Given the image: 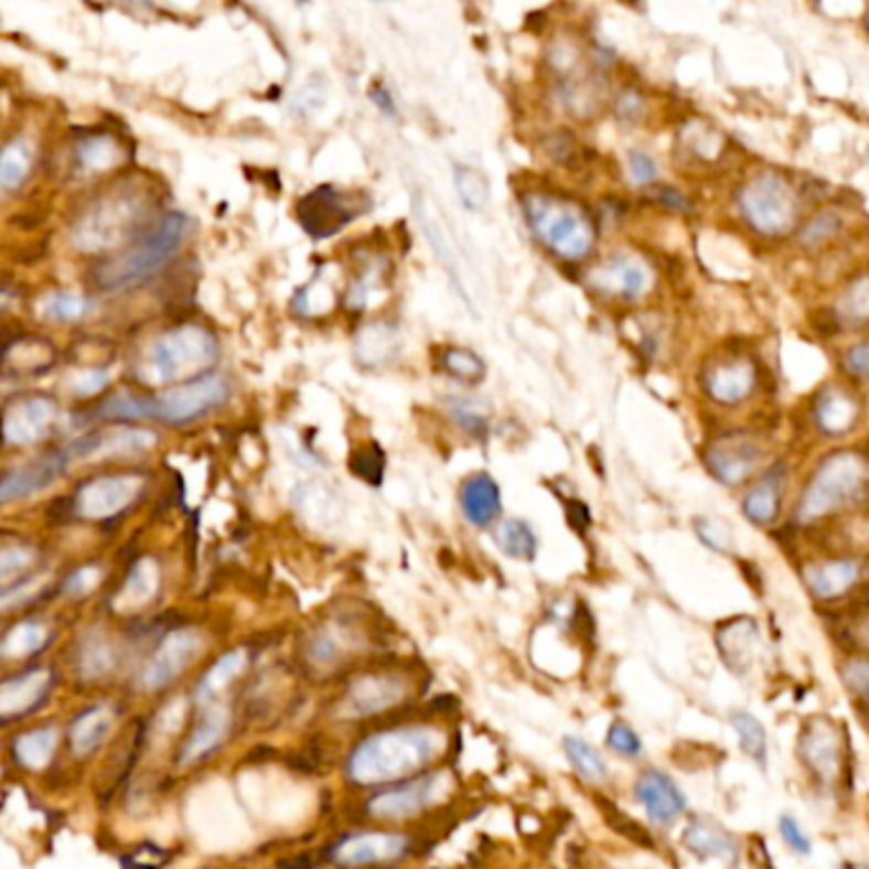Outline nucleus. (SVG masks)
<instances>
[{"mask_svg":"<svg viewBox=\"0 0 869 869\" xmlns=\"http://www.w3.org/2000/svg\"><path fill=\"white\" fill-rule=\"evenodd\" d=\"M444 750V737L431 727H393L371 734L352 750L347 775L357 785H385L421 770Z\"/></svg>","mask_w":869,"mask_h":869,"instance_id":"f257e3e1","label":"nucleus"},{"mask_svg":"<svg viewBox=\"0 0 869 869\" xmlns=\"http://www.w3.org/2000/svg\"><path fill=\"white\" fill-rule=\"evenodd\" d=\"M227 398V383L217 375H202V378L186 380L176 388L161 390L155 396H133L120 393L100 406L97 416L108 421H130V418H153L169 426L192 423L196 418L215 411Z\"/></svg>","mask_w":869,"mask_h":869,"instance_id":"f03ea898","label":"nucleus"},{"mask_svg":"<svg viewBox=\"0 0 869 869\" xmlns=\"http://www.w3.org/2000/svg\"><path fill=\"white\" fill-rule=\"evenodd\" d=\"M186 233H190V219H186L182 212H169L141 240H136L130 248L118 253V256L110 260H105V264L97 268V286L105 291H122L149 281L151 276L159 273V270L176 256Z\"/></svg>","mask_w":869,"mask_h":869,"instance_id":"7ed1b4c3","label":"nucleus"},{"mask_svg":"<svg viewBox=\"0 0 869 869\" xmlns=\"http://www.w3.org/2000/svg\"><path fill=\"white\" fill-rule=\"evenodd\" d=\"M869 490V459L855 449L834 452L811 474L803 490L795 518L798 523H814L841 507H849L867 497Z\"/></svg>","mask_w":869,"mask_h":869,"instance_id":"20e7f679","label":"nucleus"},{"mask_svg":"<svg viewBox=\"0 0 869 869\" xmlns=\"http://www.w3.org/2000/svg\"><path fill=\"white\" fill-rule=\"evenodd\" d=\"M217 360L215 334L204 326L184 324L163 332L146 350L141 378L151 385H169L186 375H196Z\"/></svg>","mask_w":869,"mask_h":869,"instance_id":"39448f33","label":"nucleus"},{"mask_svg":"<svg viewBox=\"0 0 869 869\" xmlns=\"http://www.w3.org/2000/svg\"><path fill=\"white\" fill-rule=\"evenodd\" d=\"M523 210H526V219L533 235H536L548 250H554L556 256L567 260H581L592 253L597 229L592 219L579 207L546 194H530L526 196Z\"/></svg>","mask_w":869,"mask_h":869,"instance_id":"423d86ee","label":"nucleus"},{"mask_svg":"<svg viewBox=\"0 0 869 869\" xmlns=\"http://www.w3.org/2000/svg\"><path fill=\"white\" fill-rule=\"evenodd\" d=\"M744 223L762 235H783L798 223L801 200L781 171H762L737 194Z\"/></svg>","mask_w":869,"mask_h":869,"instance_id":"0eeeda50","label":"nucleus"},{"mask_svg":"<svg viewBox=\"0 0 869 869\" xmlns=\"http://www.w3.org/2000/svg\"><path fill=\"white\" fill-rule=\"evenodd\" d=\"M367 210V200L355 192H342L332 184H322L319 190L309 192L299 202V223L311 237L337 235L352 219H357Z\"/></svg>","mask_w":869,"mask_h":869,"instance_id":"6e6552de","label":"nucleus"},{"mask_svg":"<svg viewBox=\"0 0 869 869\" xmlns=\"http://www.w3.org/2000/svg\"><path fill=\"white\" fill-rule=\"evenodd\" d=\"M143 492V474L122 472L105 474L85 482L77 490L75 513L87 521H108L128 511Z\"/></svg>","mask_w":869,"mask_h":869,"instance_id":"1a4fd4ad","label":"nucleus"},{"mask_svg":"<svg viewBox=\"0 0 869 869\" xmlns=\"http://www.w3.org/2000/svg\"><path fill=\"white\" fill-rule=\"evenodd\" d=\"M449 788V775L447 773H429L421 777H414V781H406L396 785V788H388L375 795V798L367 803V811L375 818H388V822H396V818L416 816L418 811L431 808L433 803H439L444 798V793Z\"/></svg>","mask_w":869,"mask_h":869,"instance_id":"9d476101","label":"nucleus"},{"mask_svg":"<svg viewBox=\"0 0 869 869\" xmlns=\"http://www.w3.org/2000/svg\"><path fill=\"white\" fill-rule=\"evenodd\" d=\"M408 839L404 834L393 832H363L350 834L334 844L330 857L347 869L390 865L406 855Z\"/></svg>","mask_w":869,"mask_h":869,"instance_id":"9b49d317","label":"nucleus"},{"mask_svg":"<svg viewBox=\"0 0 869 869\" xmlns=\"http://www.w3.org/2000/svg\"><path fill=\"white\" fill-rule=\"evenodd\" d=\"M56 400L49 396H21L11 400L3 411V439L8 447L36 444L56 421Z\"/></svg>","mask_w":869,"mask_h":869,"instance_id":"f8f14e48","label":"nucleus"},{"mask_svg":"<svg viewBox=\"0 0 869 869\" xmlns=\"http://www.w3.org/2000/svg\"><path fill=\"white\" fill-rule=\"evenodd\" d=\"M200 645H202L200 633H194L190 627L169 633L159 643V647H155L149 663L143 666L141 678H138L141 680V686L149 688V691L169 686L171 680L182 674V670L196 658Z\"/></svg>","mask_w":869,"mask_h":869,"instance_id":"ddd939ff","label":"nucleus"},{"mask_svg":"<svg viewBox=\"0 0 869 869\" xmlns=\"http://www.w3.org/2000/svg\"><path fill=\"white\" fill-rule=\"evenodd\" d=\"M701 385L709 398L721 406H737L752 396L758 385V367L752 360L742 355H729L715 360L704 367Z\"/></svg>","mask_w":869,"mask_h":869,"instance_id":"4468645a","label":"nucleus"},{"mask_svg":"<svg viewBox=\"0 0 869 869\" xmlns=\"http://www.w3.org/2000/svg\"><path fill=\"white\" fill-rule=\"evenodd\" d=\"M760 459V447L752 439L742 437V433H729V437L711 441L707 452H704V462H707L709 472L725 485H740L744 478L755 472Z\"/></svg>","mask_w":869,"mask_h":869,"instance_id":"2eb2a0df","label":"nucleus"},{"mask_svg":"<svg viewBox=\"0 0 869 869\" xmlns=\"http://www.w3.org/2000/svg\"><path fill=\"white\" fill-rule=\"evenodd\" d=\"M635 801L645 808V816L655 826L674 824L688 806L686 795L678 788L674 777L655 768L643 770L641 777H637Z\"/></svg>","mask_w":869,"mask_h":869,"instance_id":"dca6fc26","label":"nucleus"},{"mask_svg":"<svg viewBox=\"0 0 869 869\" xmlns=\"http://www.w3.org/2000/svg\"><path fill=\"white\" fill-rule=\"evenodd\" d=\"M592 283L600 291L610 293V297L637 299L643 297L647 286H651V270L635 256L618 253V256L607 258L604 264L594 270Z\"/></svg>","mask_w":869,"mask_h":869,"instance_id":"f3484780","label":"nucleus"},{"mask_svg":"<svg viewBox=\"0 0 869 869\" xmlns=\"http://www.w3.org/2000/svg\"><path fill=\"white\" fill-rule=\"evenodd\" d=\"M69 462H72V457H69L67 449L62 447L52 454L36 459V462L21 466V470L8 472L6 480H3V487H0V500H3V503H13V500L29 497V495H34V492L49 487L56 478H60V474L67 472Z\"/></svg>","mask_w":869,"mask_h":869,"instance_id":"a211bd4d","label":"nucleus"},{"mask_svg":"<svg viewBox=\"0 0 869 869\" xmlns=\"http://www.w3.org/2000/svg\"><path fill=\"white\" fill-rule=\"evenodd\" d=\"M52 686L54 676L49 668H31L15 678H8L6 684L0 686V711H3V719L11 721L15 717L31 715V711L46 699Z\"/></svg>","mask_w":869,"mask_h":869,"instance_id":"6ab92c4d","label":"nucleus"},{"mask_svg":"<svg viewBox=\"0 0 869 869\" xmlns=\"http://www.w3.org/2000/svg\"><path fill=\"white\" fill-rule=\"evenodd\" d=\"M229 729V711L225 707H217V704H210L207 709L202 711L200 721H196L190 740L182 744V752H179V765L190 768L196 762L210 758L212 752L219 748V742L225 740Z\"/></svg>","mask_w":869,"mask_h":869,"instance_id":"aec40b11","label":"nucleus"},{"mask_svg":"<svg viewBox=\"0 0 869 869\" xmlns=\"http://www.w3.org/2000/svg\"><path fill=\"white\" fill-rule=\"evenodd\" d=\"M801 760L818 781L832 783L839 773V740L826 725H811L801 740Z\"/></svg>","mask_w":869,"mask_h":869,"instance_id":"412c9836","label":"nucleus"},{"mask_svg":"<svg viewBox=\"0 0 869 869\" xmlns=\"http://www.w3.org/2000/svg\"><path fill=\"white\" fill-rule=\"evenodd\" d=\"M783 485H785V470L783 464L770 466L755 487H752L742 500V513L755 523V526H770L781 515L783 503Z\"/></svg>","mask_w":869,"mask_h":869,"instance_id":"4be33fe9","label":"nucleus"},{"mask_svg":"<svg viewBox=\"0 0 869 869\" xmlns=\"http://www.w3.org/2000/svg\"><path fill=\"white\" fill-rule=\"evenodd\" d=\"M462 511L464 518L478 528H487L497 521L503 511L497 482L490 474H472L462 485Z\"/></svg>","mask_w":869,"mask_h":869,"instance_id":"5701e85b","label":"nucleus"},{"mask_svg":"<svg viewBox=\"0 0 869 869\" xmlns=\"http://www.w3.org/2000/svg\"><path fill=\"white\" fill-rule=\"evenodd\" d=\"M404 699V686L396 678H385V676H371L357 680L355 686L350 688L347 694V711L350 715L365 717L375 715V711L390 709Z\"/></svg>","mask_w":869,"mask_h":869,"instance_id":"b1692460","label":"nucleus"},{"mask_svg":"<svg viewBox=\"0 0 869 869\" xmlns=\"http://www.w3.org/2000/svg\"><path fill=\"white\" fill-rule=\"evenodd\" d=\"M684 847L699 859H719V862L734 865L740 847L727 832H721L719 826L707 822H691L680 834Z\"/></svg>","mask_w":869,"mask_h":869,"instance_id":"393cba45","label":"nucleus"},{"mask_svg":"<svg viewBox=\"0 0 869 869\" xmlns=\"http://www.w3.org/2000/svg\"><path fill=\"white\" fill-rule=\"evenodd\" d=\"M859 571L862 569H859L855 559H834L814 564V567L806 569L803 577H806L808 589L818 600H836V597L849 592V589L857 584Z\"/></svg>","mask_w":869,"mask_h":869,"instance_id":"a878e982","label":"nucleus"},{"mask_svg":"<svg viewBox=\"0 0 869 869\" xmlns=\"http://www.w3.org/2000/svg\"><path fill=\"white\" fill-rule=\"evenodd\" d=\"M110 729H112V711L105 707V704H95V707L79 711L69 727L72 752L79 758L93 755V752L108 740Z\"/></svg>","mask_w":869,"mask_h":869,"instance_id":"bb28decb","label":"nucleus"},{"mask_svg":"<svg viewBox=\"0 0 869 869\" xmlns=\"http://www.w3.org/2000/svg\"><path fill=\"white\" fill-rule=\"evenodd\" d=\"M859 406L857 400L839 388H826L814 404V418L818 429L839 437V433L849 431L857 421Z\"/></svg>","mask_w":869,"mask_h":869,"instance_id":"cd10ccee","label":"nucleus"},{"mask_svg":"<svg viewBox=\"0 0 869 869\" xmlns=\"http://www.w3.org/2000/svg\"><path fill=\"white\" fill-rule=\"evenodd\" d=\"M56 727H39L19 734L13 740V755L21 768L26 770H44L54 758L56 750Z\"/></svg>","mask_w":869,"mask_h":869,"instance_id":"c85d7f7f","label":"nucleus"},{"mask_svg":"<svg viewBox=\"0 0 869 869\" xmlns=\"http://www.w3.org/2000/svg\"><path fill=\"white\" fill-rule=\"evenodd\" d=\"M245 666H248V655H245V651L225 653L223 658H217L207 670H204L200 686H196V699L200 701L215 699L223 688H227L237 676L243 674Z\"/></svg>","mask_w":869,"mask_h":869,"instance_id":"c756f323","label":"nucleus"},{"mask_svg":"<svg viewBox=\"0 0 869 869\" xmlns=\"http://www.w3.org/2000/svg\"><path fill=\"white\" fill-rule=\"evenodd\" d=\"M729 725H732L744 755L755 762L760 770H768V732L762 721L755 715H750V711H732Z\"/></svg>","mask_w":869,"mask_h":869,"instance_id":"7c9ffc66","label":"nucleus"},{"mask_svg":"<svg viewBox=\"0 0 869 869\" xmlns=\"http://www.w3.org/2000/svg\"><path fill=\"white\" fill-rule=\"evenodd\" d=\"M495 540H497V546L503 548V554L511 556V559H518V561L536 559L538 538L526 521H521V518L503 521L495 530Z\"/></svg>","mask_w":869,"mask_h":869,"instance_id":"2f4dec72","label":"nucleus"},{"mask_svg":"<svg viewBox=\"0 0 869 869\" xmlns=\"http://www.w3.org/2000/svg\"><path fill=\"white\" fill-rule=\"evenodd\" d=\"M159 589V567L153 559H141L130 569L126 584L120 587V604L141 607L151 600Z\"/></svg>","mask_w":869,"mask_h":869,"instance_id":"473e14b6","label":"nucleus"},{"mask_svg":"<svg viewBox=\"0 0 869 869\" xmlns=\"http://www.w3.org/2000/svg\"><path fill=\"white\" fill-rule=\"evenodd\" d=\"M564 752L571 762V768L589 783H600L607 777V762L602 760L600 750L592 744L579 740V737H564Z\"/></svg>","mask_w":869,"mask_h":869,"instance_id":"72a5a7b5","label":"nucleus"},{"mask_svg":"<svg viewBox=\"0 0 869 869\" xmlns=\"http://www.w3.org/2000/svg\"><path fill=\"white\" fill-rule=\"evenodd\" d=\"M46 641V627L39 620H26L21 625L11 627L3 637V655L6 658H23V655L36 653Z\"/></svg>","mask_w":869,"mask_h":869,"instance_id":"f704fd0d","label":"nucleus"},{"mask_svg":"<svg viewBox=\"0 0 869 869\" xmlns=\"http://www.w3.org/2000/svg\"><path fill=\"white\" fill-rule=\"evenodd\" d=\"M454 186L466 210L480 212L490 200V184L480 169L454 167Z\"/></svg>","mask_w":869,"mask_h":869,"instance_id":"c9c22d12","label":"nucleus"},{"mask_svg":"<svg viewBox=\"0 0 869 869\" xmlns=\"http://www.w3.org/2000/svg\"><path fill=\"white\" fill-rule=\"evenodd\" d=\"M393 332L388 330V324H371L367 330L360 332L357 337V357L363 360L365 365H380L390 357L393 350Z\"/></svg>","mask_w":869,"mask_h":869,"instance_id":"e433bc0d","label":"nucleus"},{"mask_svg":"<svg viewBox=\"0 0 869 869\" xmlns=\"http://www.w3.org/2000/svg\"><path fill=\"white\" fill-rule=\"evenodd\" d=\"M120 159V146L108 136H95L79 143L77 161L85 171H100Z\"/></svg>","mask_w":869,"mask_h":869,"instance_id":"4c0bfd02","label":"nucleus"},{"mask_svg":"<svg viewBox=\"0 0 869 869\" xmlns=\"http://www.w3.org/2000/svg\"><path fill=\"white\" fill-rule=\"evenodd\" d=\"M444 371L449 375H454L457 380H464V383H478L485 378L487 367H485V360L480 355H474L472 350H464V347H449L444 352Z\"/></svg>","mask_w":869,"mask_h":869,"instance_id":"58836bf2","label":"nucleus"},{"mask_svg":"<svg viewBox=\"0 0 869 869\" xmlns=\"http://www.w3.org/2000/svg\"><path fill=\"white\" fill-rule=\"evenodd\" d=\"M115 666V651L105 637H89L79 653V674L85 678H97Z\"/></svg>","mask_w":869,"mask_h":869,"instance_id":"ea45409f","label":"nucleus"},{"mask_svg":"<svg viewBox=\"0 0 869 869\" xmlns=\"http://www.w3.org/2000/svg\"><path fill=\"white\" fill-rule=\"evenodd\" d=\"M839 314L851 326L869 324V276L849 286L839 301Z\"/></svg>","mask_w":869,"mask_h":869,"instance_id":"a19ab883","label":"nucleus"},{"mask_svg":"<svg viewBox=\"0 0 869 869\" xmlns=\"http://www.w3.org/2000/svg\"><path fill=\"white\" fill-rule=\"evenodd\" d=\"M29 151L23 149L21 141L8 143L3 153H0V182H3L6 190H15L23 179L29 174Z\"/></svg>","mask_w":869,"mask_h":869,"instance_id":"79ce46f5","label":"nucleus"},{"mask_svg":"<svg viewBox=\"0 0 869 869\" xmlns=\"http://www.w3.org/2000/svg\"><path fill=\"white\" fill-rule=\"evenodd\" d=\"M87 301L69 291H54L44 299V314L54 322H77L79 317H85Z\"/></svg>","mask_w":869,"mask_h":869,"instance_id":"37998d69","label":"nucleus"},{"mask_svg":"<svg viewBox=\"0 0 869 869\" xmlns=\"http://www.w3.org/2000/svg\"><path fill=\"white\" fill-rule=\"evenodd\" d=\"M607 748L625 760H635L643 755V740L625 721H614L610 727V732H607Z\"/></svg>","mask_w":869,"mask_h":869,"instance_id":"c03bdc74","label":"nucleus"},{"mask_svg":"<svg viewBox=\"0 0 869 869\" xmlns=\"http://www.w3.org/2000/svg\"><path fill=\"white\" fill-rule=\"evenodd\" d=\"M350 466H352V472L360 474V478H363V480L373 482V485H380L383 470H385L383 449L375 447V444L360 449V452L352 454Z\"/></svg>","mask_w":869,"mask_h":869,"instance_id":"a18cd8bd","label":"nucleus"},{"mask_svg":"<svg viewBox=\"0 0 869 869\" xmlns=\"http://www.w3.org/2000/svg\"><path fill=\"white\" fill-rule=\"evenodd\" d=\"M841 227V219L834 212H818L816 217H811L801 229V240L806 245H822Z\"/></svg>","mask_w":869,"mask_h":869,"instance_id":"49530a36","label":"nucleus"},{"mask_svg":"<svg viewBox=\"0 0 869 869\" xmlns=\"http://www.w3.org/2000/svg\"><path fill=\"white\" fill-rule=\"evenodd\" d=\"M627 174L637 186H647L651 182H655V176H658V163H655V159L647 151L641 149L630 151Z\"/></svg>","mask_w":869,"mask_h":869,"instance_id":"de8ad7c7","label":"nucleus"},{"mask_svg":"<svg viewBox=\"0 0 869 869\" xmlns=\"http://www.w3.org/2000/svg\"><path fill=\"white\" fill-rule=\"evenodd\" d=\"M777 832H781V839L785 841V847L795 851V855L808 857L811 851H814L806 832L801 829V824L795 822L793 816H781V822H777Z\"/></svg>","mask_w":869,"mask_h":869,"instance_id":"09e8293b","label":"nucleus"},{"mask_svg":"<svg viewBox=\"0 0 869 869\" xmlns=\"http://www.w3.org/2000/svg\"><path fill=\"white\" fill-rule=\"evenodd\" d=\"M844 680L849 691L869 707V661H849L844 668Z\"/></svg>","mask_w":869,"mask_h":869,"instance_id":"8fccbe9b","label":"nucleus"},{"mask_svg":"<svg viewBox=\"0 0 869 869\" xmlns=\"http://www.w3.org/2000/svg\"><path fill=\"white\" fill-rule=\"evenodd\" d=\"M31 564H34V551H31V548H21V546L6 548L3 556H0V573H3L6 584L11 581L15 571L29 569Z\"/></svg>","mask_w":869,"mask_h":869,"instance_id":"3c124183","label":"nucleus"},{"mask_svg":"<svg viewBox=\"0 0 869 869\" xmlns=\"http://www.w3.org/2000/svg\"><path fill=\"white\" fill-rule=\"evenodd\" d=\"M167 865V855L161 849H155L153 844H141L133 855L126 857L122 869H163Z\"/></svg>","mask_w":869,"mask_h":869,"instance_id":"603ef678","label":"nucleus"},{"mask_svg":"<svg viewBox=\"0 0 869 869\" xmlns=\"http://www.w3.org/2000/svg\"><path fill=\"white\" fill-rule=\"evenodd\" d=\"M647 196H651V200L663 210H670V212H691L694 210L691 202H688L684 194L668 184H655L653 190L647 192Z\"/></svg>","mask_w":869,"mask_h":869,"instance_id":"864d4df0","label":"nucleus"},{"mask_svg":"<svg viewBox=\"0 0 869 869\" xmlns=\"http://www.w3.org/2000/svg\"><path fill=\"white\" fill-rule=\"evenodd\" d=\"M97 579H100V569H97V567H82L75 573H69L67 581H64V592L72 594V597L87 594L89 589L97 584Z\"/></svg>","mask_w":869,"mask_h":869,"instance_id":"5fc2aeb1","label":"nucleus"},{"mask_svg":"<svg viewBox=\"0 0 869 869\" xmlns=\"http://www.w3.org/2000/svg\"><path fill=\"white\" fill-rule=\"evenodd\" d=\"M452 414H454L457 421L464 426L466 431H480V429H485V414L474 411L470 400H459V406L452 404Z\"/></svg>","mask_w":869,"mask_h":869,"instance_id":"6e6d98bb","label":"nucleus"},{"mask_svg":"<svg viewBox=\"0 0 869 869\" xmlns=\"http://www.w3.org/2000/svg\"><path fill=\"white\" fill-rule=\"evenodd\" d=\"M844 367H847L851 375H859V378L869 375V342L855 344V347L844 355Z\"/></svg>","mask_w":869,"mask_h":869,"instance_id":"4d7b16f0","label":"nucleus"},{"mask_svg":"<svg viewBox=\"0 0 869 869\" xmlns=\"http://www.w3.org/2000/svg\"><path fill=\"white\" fill-rule=\"evenodd\" d=\"M618 112L622 120H637L643 112V97L635 93V89H627V93L620 95V103H618Z\"/></svg>","mask_w":869,"mask_h":869,"instance_id":"13d9d810","label":"nucleus"},{"mask_svg":"<svg viewBox=\"0 0 869 869\" xmlns=\"http://www.w3.org/2000/svg\"><path fill=\"white\" fill-rule=\"evenodd\" d=\"M699 536H701L704 544H707L709 548H715V551H725V548H727L725 530L717 528V526H711L709 521L699 523Z\"/></svg>","mask_w":869,"mask_h":869,"instance_id":"bf43d9fd","label":"nucleus"},{"mask_svg":"<svg viewBox=\"0 0 869 869\" xmlns=\"http://www.w3.org/2000/svg\"><path fill=\"white\" fill-rule=\"evenodd\" d=\"M844 869H865V867H859V865H844Z\"/></svg>","mask_w":869,"mask_h":869,"instance_id":"052dcab7","label":"nucleus"},{"mask_svg":"<svg viewBox=\"0 0 869 869\" xmlns=\"http://www.w3.org/2000/svg\"><path fill=\"white\" fill-rule=\"evenodd\" d=\"M867 641H869V627H867Z\"/></svg>","mask_w":869,"mask_h":869,"instance_id":"680f3d73","label":"nucleus"}]
</instances>
